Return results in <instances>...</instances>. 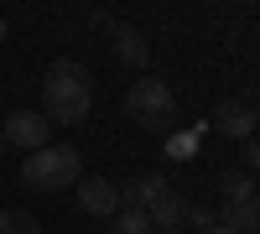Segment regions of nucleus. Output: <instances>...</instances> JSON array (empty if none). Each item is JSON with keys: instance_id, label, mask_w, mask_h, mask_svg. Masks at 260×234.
Masks as SVG:
<instances>
[{"instance_id": "f257e3e1", "label": "nucleus", "mask_w": 260, "mask_h": 234, "mask_svg": "<svg viewBox=\"0 0 260 234\" xmlns=\"http://www.w3.org/2000/svg\"><path fill=\"white\" fill-rule=\"evenodd\" d=\"M94 104V73L73 57H57L42 78V115L47 125H78Z\"/></svg>"}, {"instance_id": "f03ea898", "label": "nucleus", "mask_w": 260, "mask_h": 234, "mask_svg": "<svg viewBox=\"0 0 260 234\" xmlns=\"http://www.w3.org/2000/svg\"><path fill=\"white\" fill-rule=\"evenodd\" d=\"M125 115L136 120V125H146V130L167 136L172 125H177V94H172L161 78L141 73L136 83H130V94H125Z\"/></svg>"}, {"instance_id": "7ed1b4c3", "label": "nucleus", "mask_w": 260, "mask_h": 234, "mask_svg": "<svg viewBox=\"0 0 260 234\" xmlns=\"http://www.w3.org/2000/svg\"><path fill=\"white\" fill-rule=\"evenodd\" d=\"M83 172V156L78 146H42V151L26 156V166H21V182L37 187V193H62V187H73Z\"/></svg>"}, {"instance_id": "20e7f679", "label": "nucleus", "mask_w": 260, "mask_h": 234, "mask_svg": "<svg viewBox=\"0 0 260 234\" xmlns=\"http://www.w3.org/2000/svg\"><path fill=\"white\" fill-rule=\"evenodd\" d=\"M0 136H6V146H21V151H42V146H52V125L42 110H16L6 125H0Z\"/></svg>"}, {"instance_id": "39448f33", "label": "nucleus", "mask_w": 260, "mask_h": 234, "mask_svg": "<svg viewBox=\"0 0 260 234\" xmlns=\"http://www.w3.org/2000/svg\"><path fill=\"white\" fill-rule=\"evenodd\" d=\"M208 125H219L229 141H250V136H255V125H260V110H255V104H245V99H224L219 110H213Z\"/></svg>"}, {"instance_id": "423d86ee", "label": "nucleus", "mask_w": 260, "mask_h": 234, "mask_svg": "<svg viewBox=\"0 0 260 234\" xmlns=\"http://www.w3.org/2000/svg\"><path fill=\"white\" fill-rule=\"evenodd\" d=\"M78 208L94 214V219H115L120 214V187L110 177H83L78 182Z\"/></svg>"}, {"instance_id": "0eeeda50", "label": "nucleus", "mask_w": 260, "mask_h": 234, "mask_svg": "<svg viewBox=\"0 0 260 234\" xmlns=\"http://www.w3.org/2000/svg\"><path fill=\"white\" fill-rule=\"evenodd\" d=\"M110 47H115V57L125 62V68H146V62H151V42H146L141 26L115 21V26H110Z\"/></svg>"}, {"instance_id": "6e6552de", "label": "nucleus", "mask_w": 260, "mask_h": 234, "mask_svg": "<svg viewBox=\"0 0 260 234\" xmlns=\"http://www.w3.org/2000/svg\"><path fill=\"white\" fill-rule=\"evenodd\" d=\"M167 193H172V187H167V177H161V172L130 177V182L120 187V208H141V214H146V208H156V203H161Z\"/></svg>"}, {"instance_id": "1a4fd4ad", "label": "nucleus", "mask_w": 260, "mask_h": 234, "mask_svg": "<svg viewBox=\"0 0 260 234\" xmlns=\"http://www.w3.org/2000/svg\"><path fill=\"white\" fill-rule=\"evenodd\" d=\"M146 219H151V229H156V234H182V224L192 219V198L167 193L156 208H146Z\"/></svg>"}, {"instance_id": "9d476101", "label": "nucleus", "mask_w": 260, "mask_h": 234, "mask_svg": "<svg viewBox=\"0 0 260 234\" xmlns=\"http://www.w3.org/2000/svg\"><path fill=\"white\" fill-rule=\"evenodd\" d=\"M219 229H229V234H255V229H260V198L224 203V214H219Z\"/></svg>"}, {"instance_id": "9b49d317", "label": "nucleus", "mask_w": 260, "mask_h": 234, "mask_svg": "<svg viewBox=\"0 0 260 234\" xmlns=\"http://www.w3.org/2000/svg\"><path fill=\"white\" fill-rule=\"evenodd\" d=\"M219 187H224V203H245V198H255V177H250V172H224Z\"/></svg>"}, {"instance_id": "f8f14e48", "label": "nucleus", "mask_w": 260, "mask_h": 234, "mask_svg": "<svg viewBox=\"0 0 260 234\" xmlns=\"http://www.w3.org/2000/svg\"><path fill=\"white\" fill-rule=\"evenodd\" d=\"M110 234H156V229H151V219L141 214V208H120V214L110 219Z\"/></svg>"}, {"instance_id": "ddd939ff", "label": "nucleus", "mask_w": 260, "mask_h": 234, "mask_svg": "<svg viewBox=\"0 0 260 234\" xmlns=\"http://www.w3.org/2000/svg\"><path fill=\"white\" fill-rule=\"evenodd\" d=\"M203 130H208V125L198 120V125H192V130H182V136H172V141H167V156H172V161H187L192 151H198V141H203Z\"/></svg>"}, {"instance_id": "4468645a", "label": "nucleus", "mask_w": 260, "mask_h": 234, "mask_svg": "<svg viewBox=\"0 0 260 234\" xmlns=\"http://www.w3.org/2000/svg\"><path fill=\"white\" fill-rule=\"evenodd\" d=\"M0 234H42V224L26 208H0Z\"/></svg>"}, {"instance_id": "2eb2a0df", "label": "nucleus", "mask_w": 260, "mask_h": 234, "mask_svg": "<svg viewBox=\"0 0 260 234\" xmlns=\"http://www.w3.org/2000/svg\"><path fill=\"white\" fill-rule=\"evenodd\" d=\"M240 161L250 172H260V141H240Z\"/></svg>"}, {"instance_id": "dca6fc26", "label": "nucleus", "mask_w": 260, "mask_h": 234, "mask_svg": "<svg viewBox=\"0 0 260 234\" xmlns=\"http://www.w3.org/2000/svg\"><path fill=\"white\" fill-rule=\"evenodd\" d=\"M187 224H198V229H213V214H208V208H198V203H192V219Z\"/></svg>"}, {"instance_id": "f3484780", "label": "nucleus", "mask_w": 260, "mask_h": 234, "mask_svg": "<svg viewBox=\"0 0 260 234\" xmlns=\"http://www.w3.org/2000/svg\"><path fill=\"white\" fill-rule=\"evenodd\" d=\"M6 31H11V26H6V16H0V42H6Z\"/></svg>"}, {"instance_id": "a211bd4d", "label": "nucleus", "mask_w": 260, "mask_h": 234, "mask_svg": "<svg viewBox=\"0 0 260 234\" xmlns=\"http://www.w3.org/2000/svg\"><path fill=\"white\" fill-rule=\"evenodd\" d=\"M203 234H229V229H219V224H213V229H203Z\"/></svg>"}, {"instance_id": "6ab92c4d", "label": "nucleus", "mask_w": 260, "mask_h": 234, "mask_svg": "<svg viewBox=\"0 0 260 234\" xmlns=\"http://www.w3.org/2000/svg\"><path fill=\"white\" fill-rule=\"evenodd\" d=\"M0 151H6V136H0Z\"/></svg>"}]
</instances>
